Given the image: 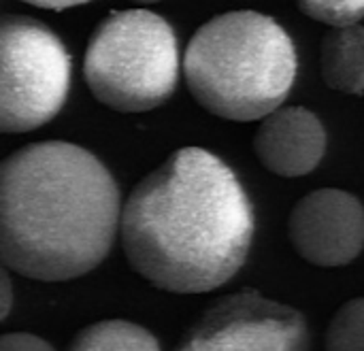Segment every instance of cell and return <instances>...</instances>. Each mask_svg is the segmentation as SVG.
Segmentation results:
<instances>
[{
	"label": "cell",
	"instance_id": "5",
	"mask_svg": "<svg viewBox=\"0 0 364 351\" xmlns=\"http://www.w3.org/2000/svg\"><path fill=\"white\" fill-rule=\"evenodd\" d=\"M70 87V55L45 23L6 15L0 28V130L21 134L45 126Z\"/></svg>",
	"mask_w": 364,
	"mask_h": 351
},
{
	"label": "cell",
	"instance_id": "12",
	"mask_svg": "<svg viewBox=\"0 0 364 351\" xmlns=\"http://www.w3.org/2000/svg\"><path fill=\"white\" fill-rule=\"evenodd\" d=\"M299 9L331 28L360 23L364 17V0H296Z\"/></svg>",
	"mask_w": 364,
	"mask_h": 351
},
{
	"label": "cell",
	"instance_id": "10",
	"mask_svg": "<svg viewBox=\"0 0 364 351\" xmlns=\"http://www.w3.org/2000/svg\"><path fill=\"white\" fill-rule=\"evenodd\" d=\"M66 351H162L158 339L126 320H105L79 330Z\"/></svg>",
	"mask_w": 364,
	"mask_h": 351
},
{
	"label": "cell",
	"instance_id": "7",
	"mask_svg": "<svg viewBox=\"0 0 364 351\" xmlns=\"http://www.w3.org/2000/svg\"><path fill=\"white\" fill-rule=\"evenodd\" d=\"M288 239L294 252L314 266H346L364 249L363 202L346 190H316L294 205L288 217Z\"/></svg>",
	"mask_w": 364,
	"mask_h": 351
},
{
	"label": "cell",
	"instance_id": "1",
	"mask_svg": "<svg viewBox=\"0 0 364 351\" xmlns=\"http://www.w3.org/2000/svg\"><path fill=\"white\" fill-rule=\"evenodd\" d=\"M254 230L239 177L203 147H181L143 177L119 222L132 271L173 294H205L230 281L247 260Z\"/></svg>",
	"mask_w": 364,
	"mask_h": 351
},
{
	"label": "cell",
	"instance_id": "14",
	"mask_svg": "<svg viewBox=\"0 0 364 351\" xmlns=\"http://www.w3.org/2000/svg\"><path fill=\"white\" fill-rule=\"evenodd\" d=\"M13 309V284L9 277V269L4 266L0 273V320H6Z\"/></svg>",
	"mask_w": 364,
	"mask_h": 351
},
{
	"label": "cell",
	"instance_id": "6",
	"mask_svg": "<svg viewBox=\"0 0 364 351\" xmlns=\"http://www.w3.org/2000/svg\"><path fill=\"white\" fill-rule=\"evenodd\" d=\"M173 351H311L301 311L243 290L207 307Z\"/></svg>",
	"mask_w": 364,
	"mask_h": 351
},
{
	"label": "cell",
	"instance_id": "11",
	"mask_svg": "<svg viewBox=\"0 0 364 351\" xmlns=\"http://www.w3.org/2000/svg\"><path fill=\"white\" fill-rule=\"evenodd\" d=\"M326 351H364V296L337 309L326 330Z\"/></svg>",
	"mask_w": 364,
	"mask_h": 351
},
{
	"label": "cell",
	"instance_id": "9",
	"mask_svg": "<svg viewBox=\"0 0 364 351\" xmlns=\"http://www.w3.org/2000/svg\"><path fill=\"white\" fill-rule=\"evenodd\" d=\"M320 70L324 83L341 94L364 92V26L333 28L320 47Z\"/></svg>",
	"mask_w": 364,
	"mask_h": 351
},
{
	"label": "cell",
	"instance_id": "15",
	"mask_svg": "<svg viewBox=\"0 0 364 351\" xmlns=\"http://www.w3.org/2000/svg\"><path fill=\"white\" fill-rule=\"evenodd\" d=\"M23 2L34 4L38 9L62 11V9H70V6H77V4H83V2H90V0H23Z\"/></svg>",
	"mask_w": 364,
	"mask_h": 351
},
{
	"label": "cell",
	"instance_id": "2",
	"mask_svg": "<svg viewBox=\"0 0 364 351\" xmlns=\"http://www.w3.org/2000/svg\"><path fill=\"white\" fill-rule=\"evenodd\" d=\"M122 222L119 190L107 166L66 141L30 143L0 166L2 264L36 281L94 271Z\"/></svg>",
	"mask_w": 364,
	"mask_h": 351
},
{
	"label": "cell",
	"instance_id": "16",
	"mask_svg": "<svg viewBox=\"0 0 364 351\" xmlns=\"http://www.w3.org/2000/svg\"><path fill=\"white\" fill-rule=\"evenodd\" d=\"M130 2H136V4H151V2H158V0H130Z\"/></svg>",
	"mask_w": 364,
	"mask_h": 351
},
{
	"label": "cell",
	"instance_id": "3",
	"mask_svg": "<svg viewBox=\"0 0 364 351\" xmlns=\"http://www.w3.org/2000/svg\"><path fill=\"white\" fill-rule=\"evenodd\" d=\"M292 36L271 15L228 11L203 23L183 53L194 100L228 122H256L282 107L296 79Z\"/></svg>",
	"mask_w": 364,
	"mask_h": 351
},
{
	"label": "cell",
	"instance_id": "8",
	"mask_svg": "<svg viewBox=\"0 0 364 351\" xmlns=\"http://www.w3.org/2000/svg\"><path fill=\"white\" fill-rule=\"evenodd\" d=\"M260 164L279 177H303L316 171L326 151L320 117L305 107H279L269 113L254 136Z\"/></svg>",
	"mask_w": 364,
	"mask_h": 351
},
{
	"label": "cell",
	"instance_id": "4",
	"mask_svg": "<svg viewBox=\"0 0 364 351\" xmlns=\"http://www.w3.org/2000/svg\"><path fill=\"white\" fill-rule=\"evenodd\" d=\"M83 75L94 98L122 113L164 104L179 79V45L171 23L147 9L111 13L94 30Z\"/></svg>",
	"mask_w": 364,
	"mask_h": 351
},
{
	"label": "cell",
	"instance_id": "13",
	"mask_svg": "<svg viewBox=\"0 0 364 351\" xmlns=\"http://www.w3.org/2000/svg\"><path fill=\"white\" fill-rule=\"evenodd\" d=\"M0 351H55L41 337L30 333H11L0 339Z\"/></svg>",
	"mask_w": 364,
	"mask_h": 351
}]
</instances>
